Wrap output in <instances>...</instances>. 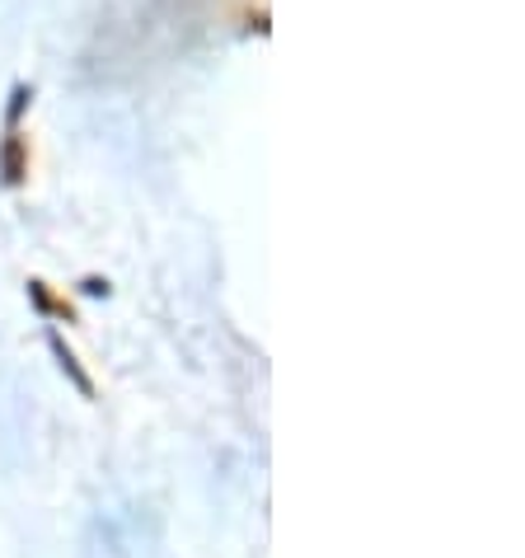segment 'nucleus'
Listing matches in <instances>:
<instances>
[{
    "mask_svg": "<svg viewBox=\"0 0 525 558\" xmlns=\"http://www.w3.org/2000/svg\"><path fill=\"white\" fill-rule=\"evenodd\" d=\"M0 174H5V183H24V174H28L24 136H5V150H0Z\"/></svg>",
    "mask_w": 525,
    "mask_h": 558,
    "instance_id": "1",
    "label": "nucleus"
},
{
    "mask_svg": "<svg viewBox=\"0 0 525 558\" xmlns=\"http://www.w3.org/2000/svg\"><path fill=\"white\" fill-rule=\"evenodd\" d=\"M52 352H57V362H61V371H66V376H71L75 385H81V395H95V385H89V376H85V371H81V362H75V352H71L66 343H61V338H52Z\"/></svg>",
    "mask_w": 525,
    "mask_h": 558,
    "instance_id": "2",
    "label": "nucleus"
}]
</instances>
